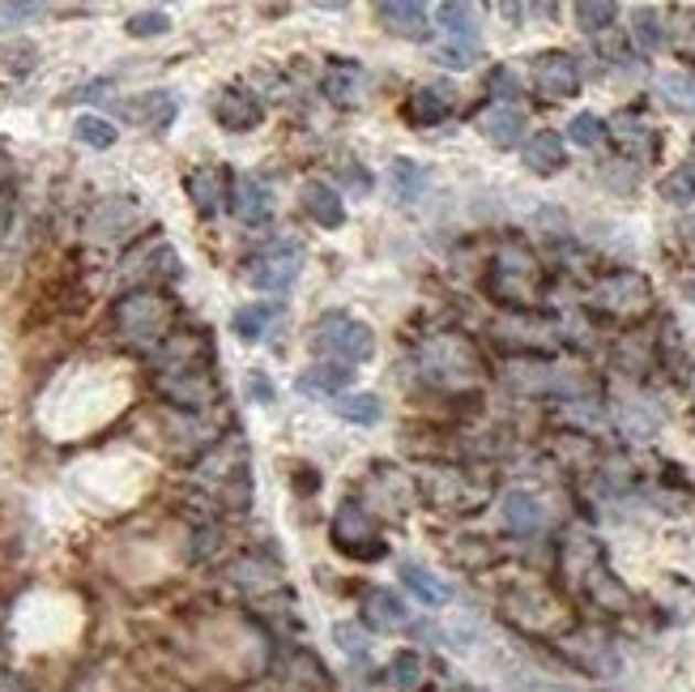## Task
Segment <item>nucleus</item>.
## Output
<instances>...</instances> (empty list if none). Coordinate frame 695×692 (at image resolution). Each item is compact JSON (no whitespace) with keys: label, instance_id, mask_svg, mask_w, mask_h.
Returning <instances> with one entry per match:
<instances>
[{"label":"nucleus","instance_id":"c85d7f7f","mask_svg":"<svg viewBox=\"0 0 695 692\" xmlns=\"http://www.w3.org/2000/svg\"><path fill=\"white\" fill-rule=\"evenodd\" d=\"M333 415H342L346 424H376L384 415L376 394H338L333 397Z\"/></svg>","mask_w":695,"mask_h":692},{"label":"nucleus","instance_id":"5701e85b","mask_svg":"<svg viewBox=\"0 0 695 692\" xmlns=\"http://www.w3.org/2000/svg\"><path fill=\"white\" fill-rule=\"evenodd\" d=\"M278 321H282V304H244V308L235 312L231 330L239 333L244 342H260V338H269V333H274Z\"/></svg>","mask_w":695,"mask_h":692},{"label":"nucleus","instance_id":"9b49d317","mask_svg":"<svg viewBox=\"0 0 695 692\" xmlns=\"http://www.w3.org/2000/svg\"><path fill=\"white\" fill-rule=\"evenodd\" d=\"M324 99L333 103V107H359L363 95H367V73L363 65H354V61H329L324 68Z\"/></svg>","mask_w":695,"mask_h":692},{"label":"nucleus","instance_id":"dca6fc26","mask_svg":"<svg viewBox=\"0 0 695 692\" xmlns=\"http://www.w3.org/2000/svg\"><path fill=\"white\" fill-rule=\"evenodd\" d=\"M299 205H303V214H308L317 227L333 231V227H342V223H346V201H342V193H338L333 184H320V180L303 184Z\"/></svg>","mask_w":695,"mask_h":692},{"label":"nucleus","instance_id":"8fccbe9b","mask_svg":"<svg viewBox=\"0 0 695 692\" xmlns=\"http://www.w3.org/2000/svg\"><path fill=\"white\" fill-rule=\"evenodd\" d=\"M0 692H26V689H22L18 680H0Z\"/></svg>","mask_w":695,"mask_h":692},{"label":"nucleus","instance_id":"7c9ffc66","mask_svg":"<svg viewBox=\"0 0 695 692\" xmlns=\"http://www.w3.org/2000/svg\"><path fill=\"white\" fill-rule=\"evenodd\" d=\"M431 496H436L440 504H457V509H466V504L474 509L478 504L474 500L478 492L466 483V475H457V470H443V475H436V479H431Z\"/></svg>","mask_w":695,"mask_h":692},{"label":"nucleus","instance_id":"f03ea898","mask_svg":"<svg viewBox=\"0 0 695 692\" xmlns=\"http://www.w3.org/2000/svg\"><path fill=\"white\" fill-rule=\"evenodd\" d=\"M487 287L491 296L512 304L516 312H530L542 296V269H537V257L525 248V244H507L500 248V257L491 262V274H487Z\"/></svg>","mask_w":695,"mask_h":692},{"label":"nucleus","instance_id":"4be33fe9","mask_svg":"<svg viewBox=\"0 0 695 692\" xmlns=\"http://www.w3.org/2000/svg\"><path fill=\"white\" fill-rule=\"evenodd\" d=\"M478 132L491 141V146H500V150H512L516 141H521V132H525V116L516 111V107H504V103H495V107H487L482 116H478Z\"/></svg>","mask_w":695,"mask_h":692},{"label":"nucleus","instance_id":"f8f14e48","mask_svg":"<svg viewBox=\"0 0 695 692\" xmlns=\"http://www.w3.org/2000/svg\"><path fill=\"white\" fill-rule=\"evenodd\" d=\"M184 189H189V201L192 210L201 214V219H214L222 205L231 201V180H226V171L222 167H196L189 180H184Z\"/></svg>","mask_w":695,"mask_h":692},{"label":"nucleus","instance_id":"de8ad7c7","mask_svg":"<svg viewBox=\"0 0 695 692\" xmlns=\"http://www.w3.org/2000/svg\"><path fill=\"white\" fill-rule=\"evenodd\" d=\"M248 394H253V402H274V385H269V376L248 372Z\"/></svg>","mask_w":695,"mask_h":692},{"label":"nucleus","instance_id":"e433bc0d","mask_svg":"<svg viewBox=\"0 0 695 692\" xmlns=\"http://www.w3.org/2000/svg\"><path fill=\"white\" fill-rule=\"evenodd\" d=\"M73 137H77L82 146L107 150V146H116V125H111V120H103V116H77V125H73Z\"/></svg>","mask_w":695,"mask_h":692},{"label":"nucleus","instance_id":"ddd939ff","mask_svg":"<svg viewBox=\"0 0 695 692\" xmlns=\"http://www.w3.org/2000/svg\"><path fill=\"white\" fill-rule=\"evenodd\" d=\"M448 111H452V91L448 86H414L410 95H406V103H402V116H406V125H414V129L440 125Z\"/></svg>","mask_w":695,"mask_h":692},{"label":"nucleus","instance_id":"20e7f679","mask_svg":"<svg viewBox=\"0 0 695 692\" xmlns=\"http://www.w3.org/2000/svg\"><path fill=\"white\" fill-rule=\"evenodd\" d=\"M312 347H317V355H329V360H342V368H354V363L376 355V333L367 321H359L350 312H329L317 321Z\"/></svg>","mask_w":695,"mask_h":692},{"label":"nucleus","instance_id":"c9c22d12","mask_svg":"<svg viewBox=\"0 0 695 692\" xmlns=\"http://www.w3.org/2000/svg\"><path fill=\"white\" fill-rule=\"evenodd\" d=\"M388 684L397 692H414L423 684V659L414 654V650H402V654H393L388 662Z\"/></svg>","mask_w":695,"mask_h":692},{"label":"nucleus","instance_id":"7ed1b4c3","mask_svg":"<svg viewBox=\"0 0 695 692\" xmlns=\"http://www.w3.org/2000/svg\"><path fill=\"white\" fill-rule=\"evenodd\" d=\"M418 368L427 381L436 385H470L482 376V360H478L474 342L461 333H436L423 342L418 351Z\"/></svg>","mask_w":695,"mask_h":692},{"label":"nucleus","instance_id":"a878e982","mask_svg":"<svg viewBox=\"0 0 695 692\" xmlns=\"http://www.w3.org/2000/svg\"><path fill=\"white\" fill-rule=\"evenodd\" d=\"M388 193L393 201H402V205H414V201L427 193V171L410 159H397V163L388 167Z\"/></svg>","mask_w":695,"mask_h":692},{"label":"nucleus","instance_id":"c756f323","mask_svg":"<svg viewBox=\"0 0 695 692\" xmlns=\"http://www.w3.org/2000/svg\"><path fill=\"white\" fill-rule=\"evenodd\" d=\"M657 91H662V99L670 103L674 111H695V73H683V68L662 73V77H657Z\"/></svg>","mask_w":695,"mask_h":692},{"label":"nucleus","instance_id":"c03bdc74","mask_svg":"<svg viewBox=\"0 0 695 692\" xmlns=\"http://www.w3.org/2000/svg\"><path fill=\"white\" fill-rule=\"evenodd\" d=\"M43 13V4H34V0H9V4H0V31L4 26H22V22H31Z\"/></svg>","mask_w":695,"mask_h":692},{"label":"nucleus","instance_id":"a211bd4d","mask_svg":"<svg viewBox=\"0 0 695 692\" xmlns=\"http://www.w3.org/2000/svg\"><path fill=\"white\" fill-rule=\"evenodd\" d=\"M363 625L376 628V632H393V628L410 625V611H406V603L393 590L376 586V590L363 594Z\"/></svg>","mask_w":695,"mask_h":692},{"label":"nucleus","instance_id":"f3484780","mask_svg":"<svg viewBox=\"0 0 695 692\" xmlns=\"http://www.w3.org/2000/svg\"><path fill=\"white\" fill-rule=\"evenodd\" d=\"M231 210H235V219H239V223L256 227V223H265V219L274 214V198H269V189H265L260 180H253V175H239V180L231 184Z\"/></svg>","mask_w":695,"mask_h":692},{"label":"nucleus","instance_id":"aec40b11","mask_svg":"<svg viewBox=\"0 0 695 692\" xmlns=\"http://www.w3.org/2000/svg\"><path fill=\"white\" fill-rule=\"evenodd\" d=\"M525 167H530L534 175H559V171L568 167V146H564V137L550 129L534 132V137L525 141Z\"/></svg>","mask_w":695,"mask_h":692},{"label":"nucleus","instance_id":"2f4dec72","mask_svg":"<svg viewBox=\"0 0 695 692\" xmlns=\"http://www.w3.org/2000/svg\"><path fill=\"white\" fill-rule=\"evenodd\" d=\"M478 56H482V47L470 43V39H443V43L431 47V61L443 68H474Z\"/></svg>","mask_w":695,"mask_h":692},{"label":"nucleus","instance_id":"393cba45","mask_svg":"<svg viewBox=\"0 0 695 692\" xmlns=\"http://www.w3.org/2000/svg\"><path fill=\"white\" fill-rule=\"evenodd\" d=\"M500 513H504V526L512 534H534L542 526V500L534 492H507Z\"/></svg>","mask_w":695,"mask_h":692},{"label":"nucleus","instance_id":"f704fd0d","mask_svg":"<svg viewBox=\"0 0 695 692\" xmlns=\"http://www.w3.org/2000/svg\"><path fill=\"white\" fill-rule=\"evenodd\" d=\"M657 193H662L670 205H692L695 201V163L674 167L662 184H657Z\"/></svg>","mask_w":695,"mask_h":692},{"label":"nucleus","instance_id":"473e14b6","mask_svg":"<svg viewBox=\"0 0 695 692\" xmlns=\"http://www.w3.org/2000/svg\"><path fill=\"white\" fill-rule=\"evenodd\" d=\"M576 26L589 34H601L614 26V18H619V4H610V0H580L576 9Z\"/></svg>","mask_w":695,"mask_h":692},{"label":"nucleus","instance_id":"f257e3e1","mask_svg":"<svg viewBox=\"0 0 695 692\" xmlns=\"http://www.w3.org/2000/svg\"><path fill=\"white\" fill-rule=\"evenodd\" d=\"M111 326L128 347H162L171 338V326H175V304L154 287L128 291L111 308Z\"/></svg>","mask_w":695,"mask_h":692},{"label":"nucleus","instance_id":"6e6552de","mask_svg":"<svg viewBox=\"0 0 695 692\" xmlns=\"http://www.w3.org/2000/svg\"><path fill=\"white\" fill-rule=\"evenodd\" d=\"M299 269H303V257L295 244H269L248 265V283L256 291H286L299 278Z\"/></svg>","mask_w":695,"mask_h":692},{"label":"nucleus","instance_id":"4468645a","mask_svg":"<svg viewBox=\"0 0 695 692\" xmlns=\"http://www.w3.org/2000/svg\"><path fill=\"white\" fill-rule=\"evenodd\" d=\"M376 18L384 22V31L414 39V43H423L431 34V13L414 0H384V4H376Z\"/></svg>","mask_w":695,"mask_h":692},{"label":"nucleus","instance_id":"412c9836","mask_svg":"<svg viewBox=\"0 0 695 692\" xmlns=\"http://www.w3.org/2000/svg\"><path fill=\"white\" fill-rule=\"evenodd\" d=\"M159 390L180 406H210L214 381L205 372H159Z\"/></svg>","mask_w":695,"mask_h":692},{"label":"nucleus","instance_id":"37998d69","mask_svg":"<svg viewBox=\"0 0 695 692\" xmlns=\"http://www.w3.org/2000/svg\"><path fill=\"white\" fill-rule=\"evenodd\" d=\"M487 91L495 95V103H504V107H512V99L521 95V86H516V73L507 65L491 68V77H487Z\"/></svg>","mask_w":695,"mask_h":692},{"label":"nucleus","instance_id":"a19ab883","mask_svg":"<svg viewBox=\"0 0 695 692\" xmlns=\"http://www.w3.org/2000/svg\"><path fill=\"white\" fill-rule=\"evenodd\" d=\"M125 31L132 34V39H154V34L171 31V18H167L162 9H146V13H132V18H128Z\"/></svg>","mask_w":695,"mask_h":692},{"label":"nucleus","instance_id":"9d476101","mask_svg":"<svg viewBox=\"0 0 695 692\" xmlns=\"http://www.w3.org/2000/svg\"><path fill=\"white\" fill-rule=\"evenodd\" d=\"M260 116H265V107H260V99H256L253 91H244V86H222L218 95H214V120H218L222 129L248 132L260 125Z\"/></svg>","mask_w":695,"mask_h":692},{"label":"nucleus","instance_id":"58836bf2","mask_svg":"<svg viewBox=\"0 0 695 692\" xmlns=\"http://www.w3.org/2000/svg\"><path fill=\"white\" fill-rule=\"evenodd\" d=\"M614 141H619L628 155H635L640 146H649V125H644L635 111H623V116H614Z\"/></svg>","mask_w":695,"mask_h":692},{"label":"nucleus","instance_id":"39448f33","mask_svg":"<svg viewBox=\"0 0 695 692\" xmlns=\"http://www.w3.org/2000/svg\"><path fill=\"white\" fill-rule=\"evenodd\" d=\"M594 304H598L606 317H619V321H635L653 308V283L640 274V269H614L598 278L594 287Z\"/></svg>","mask_w":695,"mask_h":692},{"label":"nucleus","instance_id":"603ef678","mask_svg":"<svg viewBox=\"0 0 695 692\" xmlns=\"http://www.w3.org/2000/svg\"><path fill=\"white\" fill-rule=\"evenodd\" d=\"M687 231H692V239H695V219H692V223H687Z\"/></svg>","mask_w":695,"mask_h":692},{"label":"nucleus","instance_id":"2eb2a0df","mask_svg":"<svg viewBox=\"0 0 695 692\" xmlns=\"http://www.w3.org/2000/svg\"><path fill=\"white\" fill-rule=\"evenodd\" d=\"M564 654L576 667H585L589 675H614L619 671V654L601 641L598 632H571L568 641H564Z\"/></svg>","mask_w":695,"mask_h":692},{"label":"nucleus","instance_id":"b1692460","mask_svg":"<svg viewBox=\"0 0 695 692\" xmlns=\"http://www.w3.org/2000/svg\"><path fill=\"white\" fill-rule=\"evenodd\" d=\"M402 582H406V590L418 598V603H427V607H443V603H452V586L436 577L431 568H423V564H402Z\"/></svg>","mask_w":695,"mask_h":692},{"label":"nucleus","instance_id":"0eeeda50","mask_svg":"<svg viewBox=\"0 0 695 692\" xmlns=\"http://www.w3.org/2000/svg\"><path fill=\"white\" fill-rule=\"evenodd\" d=\"M333 543L338 552H346L350 561H379L384 556V539H379L372 513L359 500H342L333 513Z\"/></svg>","mask_w":695,"mask_h":692},{"label":"nucleus","instance_id":"72a5a7b5","mask_svg":"<svg viewBox=\"0 0 695 692\" xmlns=\"http://www.w3.org/2000/svg\"><path fill=\"white\" fill-rule=\"evenodd\" d=\"M632 34H635V43H640L644 52H662V47H665L662 13H657V9H649V4H640V9H635Z\"/></svg>","mask_w":695,"mask_h":692},{"label":"nucleus","instance_id":"49530a36","mask_svg":"<svg viewBox=\"0 0 695 692\" xmlns=\"http://www.w3.org/2000/svg\"><path fill=\"white\" fill-rule=\"evenodd\" d=\"M598 52L610 61V65H628V39H623V34H614V26L598 34Z\"/></svg>","mask_w":695,"mask_h":692},{"label":"nucleus","instance_id":"3c124183","mask_svg":"<svg viewBox=\"0 0 695 692\" xmlns=\"http://www.w3.org/2000/svg\"><path fill=\"white\" fill-rule=\"evenodd\" d=\"M687 296H692V299H695V278H692V283H687Z\"/></svg>","mask_w":695,"mask_h":692},{"label":"nucleus","instance_id":"a18cd8bd","mask_svg":"<svg viewBox=\"0 0 695 692\" xmlns=\"http://www.w3.org/2000/svg\"><path fill=\"white\" fill-rule=\"evenodd\" d=\"M141 111L150 116V125H154V129H167V125H171V116H175V99H171V95H150V99L141 103Z\"/></svg>","mask_w":695,"mask_h":692},{"label":"nucleus","instance_id":"09e8293b","mask_svg":"<svg viewBox=\"0 0 695 692\" xmlns=\"http://www.w3.org/2000/svg\"><path fill=\"white\" fill-rule=\"evenodd\" d=\"M521 692H576V689H564V684H546V680H530V684H516Z\"/></svg>","mask_w":695,"mask_h":692},{"label":"nucleus","instance_id":"423d86ee","mask_svg":"<svg viewBox=\"0 0 695 692\" xmlns=\"http://www.w3.org/2000/svg\"><path fill=\"white\" fill-rule=\"evenodd\" d=\"M491 338L512 351V355H530V360H542V355H550L555 347H559V333L555 326L546 321V317H537V312H507L500 317L495 326H491Z\"/></svg>","mask_w":695,"mask_h":692},{"label":"nucleus","instance_id":"ea45409f","mask_svg":"<svg viewBox=\"0 0 695 692\" xmlns=\"http://www.w3.org/2000/svg\"><path fill=\"white\" fill-rule=\"evenodd\" d=\"M601 137H606V125H601L594 111H580L576 120L568 125V141L571 146H585V150H594L601 146Z\"/></svg>","mask_w":695,"mask_h":692},{"label":"nucleus","instance_id":"bb28decb","mask_svg":"<svg viewBox=\"0 0 695 692\" xmlns=\"http://www.w3.org/2000/svg\"><path fill=\"white\" fill-rule=\"evenodd\" d=\"M350 381V368H329V363H317V368H308L303 376H299V390L312 397H338L346 390Z\"/></svg>","mask_w":695,"mask_h":692},{"label":"nucleus","instance_id":"cd10ccee","mask_svg":"<svg viewBox=\"0 0 695 692\" xmlns=\"http://www.w3.org/2000/svg\"><path fill=\"white\" fill-rule=\"evenodd\" d=\"M436 18H440V26L452 34V39H470V43H478V9L474 4H457V0H448V4L436 9Z\"/></svg>","mask_w":695,"mask_h":692},{"label":"nucleus","instance_id":"6ab92c4d","mask_svg":"<svg viewBox=\"0 0 695 692\" xmlns=\"http://www.w3.org/2000/svg\"><path fill=\"white\" fill-rule=\"evenodd\" d=\"M598 564H601V547L594 543V534L589 530H568V539H564V573H568V582L576 590L585 586V577Z\"/></svg>","mask_w":695,"mask_h":692},{"label":"nucleus","instance_id":"79ce46f5","mask_svg":"<svg viewBox=\"0 0 695 692\" xmlns=\"http://www.w3.org/2000/svg\"><path fill=\"white\" fill-rule=\"evenodd\" d=\"M333 641L346 650L350 659H367V650H372V641H367V632H363V625H338L333 628Z\"/></svg>","mask_w":695,"mask_h":692},{"label":"nucleus","instance_id":"1a4fd4ad","mask_svg":"<svg viewBox=\"0 0 695 692\" xmlns=\"http://www.w3.org/2000/svg\"><path fill=\"white\" fill-rule=\"evenodd\" d=\"M534 82L550 99H571V95H580V65L568 52H542L534 61Z\"/></svg>","mask_w":695,"mask_h":692},{"label":"nucleus","instance_id":"4c0bfd02","mask_svg":"<svg viewBox=\"0 0 695 692\" xmlns=\"http://www.w3.org/2000/svg\"><path fill=\"white\" fill-rule=\"evenodd\" d=\"M555 458L564 461V466H576V461H589L598 458V445L589 440V436H580V432H568V436H559L555 440Z\"/></svg>","mask_w":695,"mask_h":692}]
</instances>
